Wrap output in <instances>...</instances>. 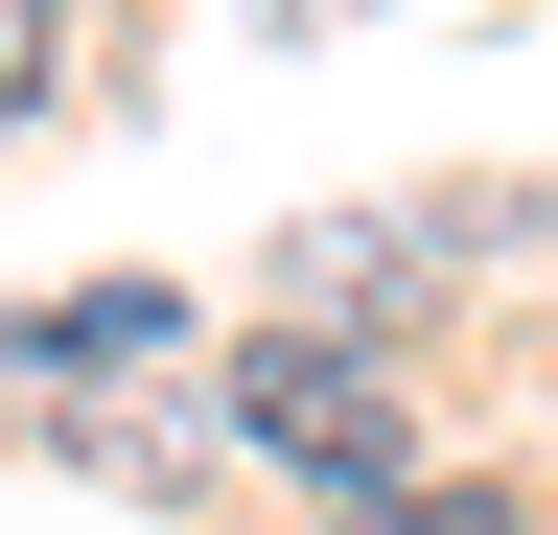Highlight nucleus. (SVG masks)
I'll list each match as a JSON object with an SVG mask.
<instances>
[{"label": "nucleus", "instance_id": "1", "mask_svg": "<svg viewBox=\"0 0 558 535\" xmlns=\"http://www.w3.org/2000/svg\"><path fill=\"white\" fill-rule=\"evenodd\" d=\"M233 442H256V465H303V489H396V465H418V442H396V373H373V350H256Z\"/></svg>", "mask_w": 558, "mask_h": 535}, {"label": "nucleus", "instance_id": "2", "mask_svg": "<svg viewBox=\"0 0 558 535\" xmlns=\"http://www.w3.org/2000/svg\"><path fill=\"white\" fill-rule=\"evenodd\" d=\"M47 117V0H0V141Z\"/></svg>", "mask_w": 558, "mask_h": 535}]
</instances>
